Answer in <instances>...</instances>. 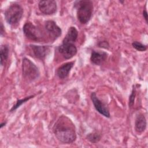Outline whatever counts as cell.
<instances>
[{
  "instance_id": "7c38bea8",
  "label": "cell",
  "mask_w": 148,
  "mask_h": 148,
  "mask_svg": "<svg viewBox=\"0 0 148 148\" xmlns=\"http://www.w3.org/2000/svg\"><path fill=\"white\" fill-rule=\"evenodd\" d=\"M74 64L75 61H70L60 65L56 70V75L58 78L64 79L68 77L72 68L74 66Z\"/></svg>"
},
{
  "instance_id": "7402d4cb",
  "label": "cell",
  "mask_w": 148,
  "mask_h": 148,
  "mask_svg": "<svg viewBox=\"0 0 148 148\" xmlns=\"http://www.w3.org/2000/svg\"><path fill=\"white\" fill-rule=\"evenodd\" d=\"M0 34L1 36H3V34H5V28L3 24V23L1 21V26H0Z\"/></svg>"
},
{
  "instance_id": "5b68a950",
  "label": "cell",
  "mask_w": 148,
  "mask_h": 148,
  "mask_svg": "<svg viewBox=\"0 0 148 148\" xmlns=\"http://www.w3.org/2000/svg\"><path fill=\"white\" fill-rule=\"evenodd\" d=\"M23 31L27 38L36 42H39L43 37L41 31L30 21H27L24 24Z\"/></svg>"
},
{
  "instance_id": "44dd1931",
  "label": "cell",
  "mask_w": 148,
  "mask_h": 148,
  "mask_svg": "<svg viewBox=\"0 0 148 148\" xmlns=\"http://www.w3.org/2000/svg\"><path fill=\"white\" fill-rule=\"evenodd\" d=\"M142 15H143V17L146 23V24H147L148 21H147V18H148V17H147V12L146 9L143 10V12H142Z\"/></svg>"
},
{
  "instance_id": "9c48e42d",
  "label": "cell",
  "mask_w": 148,
  "mask_h": 148,
  "mask_svg": "<svg viewBox=\"0 0 148 148\" xmlns=\"http://www.w3.org/2000/svg\"><path fill=\"white\" fill-rule=\"evenodd\" d=\"M45 28L49 37L55 40L62 34L61 28L53 20H47L45 23Z\"/></svg>"
},
{
  "instance_id": "ba28073f",
  "label": "cell",
  "mask_w": 148,
  "mask_h": 148,
  "mask_svg": "<svg viewBox=\"0 0 148 148\" xmlns=\"http://www.w3.org/2000/svg\"><path fill=\"white\" fill-rule=\"evenodd\" d=\"M90 98L95 110L99 114L107 118H109L110 117L109 109L106 106V105L98 98L95 92H92L91 93Z\"/></svg>"
},
{
  "instance_id": "2e32d148",
  "label": "cell",
  "mask_w": 148,
  "mask_h": 148,
  "mask_svg": "<svg viewBox=\"0 0 148 148\" xmlns=\"http://www.w3.org/2000/svg\"><path fill=\"white\" fill-rule=\"evenodd\" d=\"M86 139L91 143H96L101 140V135L97 131H94L88 134L86 136Z\"/></svg>"
},
{
  "instance_id": "3957f363",
  "label": "cell",
  "mask_w": 148,
  "mask_h": 148,
  "mask_svg": "<svg viewBox=\"0 0 148 148\" xmlns=\"http://www.w3.org/2000/svg\"><path fill=\"white\" fill-rule=\"evenodd\" d=\"M24 10L22 6L17 2L10 4L5 10L4 16L6 21L12 27H17L23 16Z\"/></svg>"
},
{
  "instance_id": "6da1fadb",
  "label": "cell",
  "mask_w": 148,
  "mask_h": 148,
  "mask_svg": "<svg viewBox=\"0 0 148 148\" xmlns=\"http://www.w3.org/2000/svg\"><path fill=\"white\" fill-rule=\"evenodd\" d=\"M53 132L56 138L61 143L70 144L76 139L75 124L67 116H61L53 127Z\"/></svg>"
},
{
  "instance_id": "30bf717a",
  "label": "cell",
  "mask_w": 148,
  "mask_h": 148,
  "mask_svg": "<svg viewBox=\"0 0 148 148\" xmlns=\"http://www.w3.org/2000/svg\"><path fill=\"white\" fill-rule=\"evenodd\" d=\"M29 47L32 50L34 56L40 60H45L51 51V47L49 46L30 45Z\"/></svg>"
},
{
  "instance_id": "ffe728a7",
  "label": "cell",
  "mask_w": 148,
  "mask_h": 148,
  "mask_svg": "<svg viewBox=\"0 0 148 148\" xmlns=\"http://www.w3.org/2000/svg\"><path fill=\"white\" fill-rule=\"evenodd\" d=\"M97 45L99 47L103 48V49H108L109 47V44L106 40H102V41L99 42L98 43Z\"/></svg>"
},
{
  "instance_id": "52a82bcc",
  "label": "cell",
  "mask_w": 148,
  "mask_h": 148,
  "mask_svg": "<svg viewBox=\"0 0 148 148\" xmlns=\"http://www.w3.org/2000/svg\"><path fill=\"white\" fill-rule=\"evenodd\" d=\"M38 8L45 15H53L57 10V2L54 0L40 1L38 3Z\"/></svg>"
},
{
  "instance_id": "d6986e66",
  "label": "cell",
  "mask_w": 148,
  "mask_h": 148,
  "mask_svg": "<svg viewBox=\"0 0 148 148\" xmlns=\"http://www.w3.org/2000/svg\"><path fill=\"white\" fill-rule=\"evenodd\" d=\"M136 87L134 85L132 86V89L131 91V93L129 97V100H128V106L129 108H132L134 106V101L135 99V97H136Z\"/></svg>"
},
{
  "instance_id": "9a60e30c",
  "label": "cell",
  "mask_w": 148,
  "mask_h": 148,
  "mask_svg": "<svg viewBox=\"0 0 148 148\" xmlns=\"http://www.w3.org/2000/svg\"><path fill=\"white\" fill-rule=\"evenodd\" d=\"M9 48L7 45H2L0 50L1 56V66L4 65L5 62L7 61L9 57Z\"/></svg>"
},
{
  "instance_id": "7a4b0ae2",
  "label": "cell",
  "mask_w": 148,
  "mask_h": 148,
  "mask_svg": "<svg viewBox=\"0 0 148 148\" xmlns=\"http://www.w3.org/2000/svg\"><path fill=\"white\" fill-rule=\"evenodd\" d=\"M73 5L76 10V16L78 21L82 24H87L92 16L93 2L90 0L76 1Z\"/></svg>"
},
{
  "instance_id": "8992f818",
  "label": "cell",
  "mask_w": 148,
  "mask_h": 148,
  "mask_svg": "<svg viewBox=\"0 0 148 148\" xmlns=\"http://www.w3.org/2000/svg\"><path fill=\"white\" fill-rule=\"evenodd\" d=\"M58 51L66 60L73 57L77 52V49L74 43H62L58 47Z\"/></svg>"
},
{
  "instance_id": "5bb4252c",
  "label": "cell",
  "mask_w": 148,
  "mask_h": 148,
  "mask_svg": "<svg viewBox=\"0 0 148 148\" xmlns=\"http://www.w3.org/2000/svg\"><path fill=\"white\" fill-rule=\"evenodd\" d=\"M78 36V31L73 26L70 27L67 31L66 35L63 39L62 43H74Z\"/></svg>"
},
{
  "instance_id": "603a6c76",
  "label": "cell",
  "mask_w": 148,
  "mask_h": 148,
  "mask_svg": "<svg viewBox=\"0 0 148 148\" xmlns=\"http://www.w3.org/2000/svg\"><path fill=\"white\" fill-rule=\"evenodd\" d=\"M6 121H3V122H2V123H1V124H0V127H1V128H3L4 126H5L6 125Z\"/></svg>"
},
{
  "instance_id": "4fadbf2b",
  "label": "cell",
  "mask_w": 148,
  "mask_h": 148,
  "mask_svg": "<svg viewBox=\"0 0 148 148\" xmlns=\"http://www.w3.org/2000/svg\"><path fill=\"white\" fill-rule=\"evenodd\" d=\"M147 121L145 116L142 113H139L135 120V131L140 134L144 132L146 128Z\"/></svg>"
},
{
  "instance_id": "e0dca14e",
  "label": "cell",
  "mask_w": 148,
  "mask_h": 148,
  "mask_svg": "<svg viewBox=\"0 0 148 148\" xmlns=\"http://www.w3.org/2000/svg\"><path fill=\"white\" fill-rule=\"evenodd\" d=\"M35 97L34 95H29L28 97H26L23 99H17L16 103L12 106V108L10 109V112H12L14 110H16L17 108H18L21 105H22L23 103H25L26 102H27L28 101H29L30 99L33 98Z\"/></svg>"
},
{
  "instance_id": "ac0fdd59",
  "label": "cell",
  "mask_w": 148,
  "mask_h": 148,
  "mask_svg": "<svg viewBox=\"0 0 148 148\" xmlns=\"http://www.w3.org/2000/svg\"><path fill=\"white\" fill-rule=\"evenodd\" d=\"M132 47L139 51H145L147 49V45L143 44L138 41H134L132 43Z\"/></svg>"
},
{
  "instance_id": "cb8c5ba5",
  "label": "cell",
  "mask_w": 148,
  "mask_h": 148,
  "mask_svg": "<svg viewBox=\"0 0 148 148\" xmlns=\"http://www.w3.org/2000/svg\"><path fill=\"white\" fill-rule=\"evenodd\" d=\"M119 2H120V3H123V2H124V1H120Z\"/></svg>"
},
{
  "instance_id": "277c9868",
  "label": "cell",
  "mask_w": 148,
  "mask_h": 148,
  "mask_svg": "<svg viewBox=\"0 0 148 148\" xmlns=\"http://www.w3.org/2000/svg\"><path fill=\"white\" fill-rule=\"evenodd\" d=\"M21 68L23 77L27 81H34L40 76V71L38 66L27 57L23 58Z\"/></svg>"
},
{
  "instance_id": "8fae6325",
  "label": "cell",
  "mask_w": 148,
  "mask_h": 148,
  "mask_svg": "<svg viewBox=\"0 0 148 148\" xmlns=\"http://www.w3.org/2000/svg\"><path fill=\"white\" fill-rule=\"evenodd\" d=\"M108 54L103 51L92 50L90 56V61L95 65H101L106 60Z\"/></svg>"
}]
</instances>
